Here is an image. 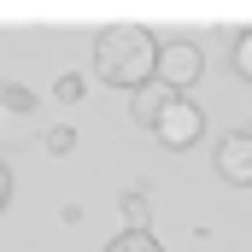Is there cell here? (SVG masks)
Returning a JSON list of instances; mask_svg holds the SVG:
<instances>
[{"mask_svg": "<svg viewBox=\"0 0 252 252\" xmlns=\"http://www.w3.org/2000/svg\"><path fill=\"white\" fill-rule=\"evenodd\" d=\"M153 70H158V41L141 24H112L94 35V76L100 82L135 94L141 82H153Z\"/></svg>", "mask_w": 252, "mask_h": 252, "instance_id": "obj_1", "label": "cell"}, {"mask_svg": "<svg viewBox=\"0 0 252 252\" xmlns=\"http://www.w3.org/2000/svg\"><path fill=\"white\" fill-rule=\"evenodd\" d=\"M153 135H158L170 153H188L193 141L205 135V112L193 106L188 94H170V100H164V112H158V124H153Z\"/></svg>", "mask_w": 252, "mask_h": 252, "instance_id": "obj_2", "label": "cell"}, {"mask_svg": "<svg viewBox=\"0 0 252 252\" xmlns=\"http://www.w3.org/2000/svg\"><path fill=\"white\" fill-rule=\"evenodd\" d=\"M199 70H205V53H199L193 41H164V47H158V70H153V76H158L170 94H182L188 82H199Z\"/></svg>", "mask_w": 252, "mask_h": 252, "instance_id": "obj_3", "label": "cell"}, {"mask_svg": "<svg viewBox=\"0 0 252 252\" xmlns=\"http://www.w3.org/2000/svg\"><path fill=\"white\" fill-rule=\"evenodd\" d=\"M217 176L235 188H252V129H229L217 141Z\"/></svg>", "mask_w": 252, "mask_h": 252, "instance_id": "obj_4", "label": "cell"}, {"mask_svg": "<svg viewBox=\"0 0 252 252\" xmlns=\"http://www.w3.org/2000/svg\"><path fill=\"white\" fill-rule=\"evenodd\" d=\"M164 100H170V88L153 76V82H141V88L129 94V118H135L141 129H153V124H158V112H164Z\"/></svg>", "mask_w": 252, "mask_h": 252, "instance_id": "obj_5", "label": "cell"}, {"mask_svg": "<svg viewBox=\"0 0 252 252\" xmlns=\"http://www.w3.org/2000/svg\"><path fill=\"white\" fill-rule=\"evenodd\" d=\"M118 211H124L129 229H147V223H153V199H147V188H129L124 199H118Z\"/></svg>", "mask_w": 252, "mask_h": 252, "instance_id": "obj_6", "label": "cell"}, {"mask_svg": "<svg viewBox=\"0 0 252 252\" xmlns=\"http://www.w3.org/2000/svg\"><path fill=\"white\" fill-rule=\"evenodd\" d=\"M106 252H164V247H158V235H153V229H124Z\"/></svg>", "mask_w": 252, "mask_h": 252, "instance_id": "obj_7", "label": "cell"}, {"mask_svg": "<svg viewBox=\"0 0 252 252\" xmlns=\"http://www.w3.org/2000/svg\"><path fill=\"white\" fill-rule=\"evenodd\" d=\"M82 88H88V82H82L76 70H64L59 82H53V94H59V106H76V100H82Z\"/></svg>", "mask_w": 252, "mask_h": 252, "instance_id": "obj_8", "label": "cell"}, {"mask_svg": "<svg viewBox=\"0 0 252 252\" xmlns=\"http://www.w3.org/2000/svg\"><path fill=\"white\" fill-rule=\"evenodd\" d=\"M41 141H47V153H59V158H64V153L76 147V129H70V124H53L47 135H41Z\"/></svg>", "mask_w": 252, "mask_h": 252, "instance_id": "obj_9", "label": "cell"}, {"mask_svg": "<svg viewBox=\"0 0 252 252\" xmlns=\"http://www.w3.org/2000/svg\"><path fill=\"white\" fill-rule=\"evenodd\" d=\"M235 70L252 82V30H241V35H235Z\"/></svg>", "mask_w": 252, "mask_h": 252, "instance_id": "obj_10", "label": "cell"}, {"mask_svg": "<svg viewBox=\"0 0 252 252\" xmlns=\"http://www.w3.org/2000/svg\"><path fill=\"white\" fill-rule=\"evenodd\" d=\"M0 100H6V106H12V112H18V118H24V112H30V106H35V94H30V88H6V94H0Z\"/></svg>", "mask_w": 252, "mask_h": 252, "instance_id": "obj_11", "label": "cell"}, {"mask_svg": "<svg viewBox=\"0 0 252 252\" xmlns=\"http://www.w3.org/2000/svg\"><path fill=\"white\" fill-rule=\"evenodd\" d=\"M12 199V170H6V158H0V205Z\"/></svg>", "mask_w": 252, "mask_h": 252, "instance_id": "obj_12", "label": "cell"}]
</instances>
